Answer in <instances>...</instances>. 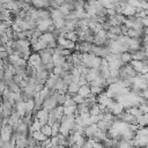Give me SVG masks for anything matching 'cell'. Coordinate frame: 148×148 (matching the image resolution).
I'll return each instance as SVG.
<instances>
[{
    "mask_svg": "<svg viewBox=\"0 0 148 148\" xmlns=\"http://www.w3.org/2000/svg\"><path fill=\"white\" fill-rule=\"evenodd\" d=\"M43 133H46V134H50V127L49 126H43Z\"/></svg>",
    "mask_w": 148,
    "mask_h": 148,
    "instance_id": "7a4b0ae2",
    "label": "cell"
},
{
    "mask_svg": "<svg viewBox=\"0 0 148 148\" xmlns=\"http://www.w3.org/2000/svg\"><path fill=\"white\" fill-rule=\"evenodd\" d=\"M89 93H92L89 89H88V87H81L80 89H79V95L80 96H82V97H87L88 95H89Z\"/></svg>",
    "mask_w": 148,
    "mask_h": 148,
    "instance_id": "6da1fadb",
    "label": "cell"
},
{
    "mask_svg": "<svg viewBox=\"0 0 148 148\" xmlns=\"http://www.w3.org/2000/svg\"><path fill=\"white\" fill-rule=\"evenodd\" d=\"M0 130H1V128H0Z\"/></svg>",
    "mask_w": 148,
    "mask_h": 148,
    "instance_id": "3957f363",
    "label": "cell"
}]
</instances>
